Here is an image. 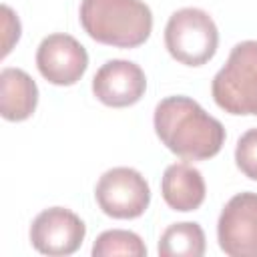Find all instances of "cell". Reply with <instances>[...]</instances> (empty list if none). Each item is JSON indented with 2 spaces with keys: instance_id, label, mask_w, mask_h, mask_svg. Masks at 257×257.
I'll use <instances>...</instances> for the list:
<instances>
[{
  "instance_id": "6",
  "label": "cell",
  "mask_w": 257,
  "mask_h": 257,
  "mask_svg": "<svg viewBox=\"0 0 257 257\" xmlns=\"http://www.w3.org/2000/svg\"><path fill=\"white\" fill-rule=\"evenodd\" d=\"M217 241L229 257H257V193L245 191L227 201L217 221Z\"/></svg>"
},
{
  "instance_id": "1",
  "label": "cell",
  "mask_w": 257,
  "mask_h": 257,
  "mask_svg": "<svg viewBox=\"0 0 257 257\" xmlns=\"http://www.w3.org/2000/svg\"><path fill=\"white\" fill-rule=\"evenodd\" d=\"M161 143L185 161L215 157L225 143V126L189 96L163 98L153 116Z\"/></svg>"
},
{
  "instance_id": "13",
  "label": "cell",
  "mask_w": 257,
  "mask_h": 257,
  "mask_svg": "<svg viewBox=\"0 0 257 257\" xmlns=\"http://www.w3.org/2000/svg\"><path fill=\"white\" fill-rule=\"evenodd\" d=\"M92 255L94 257H108V255H128V257H145L147 247L143 239L124 229H108L102 231L94 245H92Z\"/></svg>"
},
{
  "instance_id": "8",
  "label": "cell",
  "mask_w": 257,
  "mask_h": 257,
  "mask_svg": "<svg viewBox=\"0 0 257 257\" xmlns=\"http://www.w3.org/2000/svg\"><path fill=\"white\" fill-rule=\"evenodd\" d=\"M38 72L56 86L76 84L88 66L86 48L70 34L56 32L46 36L36 50Z\"/></svg>"
},
{
  "instance_id": "7",
  "label": "cell",
  "mask_w": 257,
  "mask_h": 257,
  "mask_svg": "<svg viewBox=\"0 0 257 257\" xmlns=\"http://www.w3.org/2000/svg\"><path fill=\"white\" fill-rule=\"evenodd\" d=\"M86 235L84 221L64 207H50L38 213L30 225V243L42 255L62 257L78 251Z\"/></svg>"
},
{
  "instance_id": "2",
  "label": "cell",
  "mask_w": 257,
  "mask_h": 257,
  "mask_svg": "<svg viewBox=\"0 0 257 257\" xmlns=\"http://www.w3.org/2000/svg\"><path fill=\"white\" fill-rule=\"evenodd\" d=\"M78 18L92 40L116 48H137L153 30V12L143 0H82Z\"/></svg>"
},
{
  "instance_id": "9",
  "label": "cell",
  "mask_w": 257,
  "mask_h": 257,
  "mask_svg": "<svg viewBox=\"0 0 257 257\" xmlns=\"http://www.w3.org/2000/svg\"><path fill=\"white\" fill-rule=\"evenodd\" d=\"M147 90V76L137 62L114 58L106 60L92 78L94 96L112 108L139 102Z\"/></svg>"
},
{
  "instance_id": "11",
  "label": "cell",
  "mask_w": 257,
  "mask_h": 257,
  "mask_svg": "<svg viewBox=\"0 0 257 257\" xmlns=\"http://www.w3.org/2000/svg\"><path fill=\"white\" fill-rule=\"evenodd\" d=\"M38 104V86L22 68H4L0 72V114L18 122L32 116Z\"/></svg>"
},
{
  "instance_id": "12",
  "label": "cell",
  "mask_w": 257,
  "mask_h": 257,
  "mask_svg": "<svg viewBox=\"0 0 257 257\" xmlns=\"http://www.w3.org/2000/svg\"><path fill=\"white\" fill-rule=\"evenodd\" d=\"M157 251L161 257H201L205 253V233L199 223H173L163 231Z\"/></svg>"
},
{
  "instance_id": "10",
  "label": "cell",
  "mask_w": 257,
  "mask_h": 257,
  "mask_svg": "<svg viewBox=\"0 0 257 257\" xmlns=\"http://www.w3.org/2000/svg\"><path fill=\"white\" fill-rule=\"evenodd\" d=\"M161 193L171 209L187 213L203 205L207 187L201 171H197L189 163H173L163 173Z\"/></svg>"
},
{
  "instance_id": "4",
  "label": "cell",
  "mask_w": 257,
  "mask_h": 257,
  "mask_svg": "<svg viewBox=\"0 0 257 257\" xmlns=\"http://www.w3.org/2000/svg\"><path fill=\"white\" fill-rule=\"evenodd\" d=\"M217 24L201 8H181L171 14L165 26V46L181 64L201 66L209 62L217 52Z\"/></svg>"
},
{
  "instance_id": "3",
  "label": "cell",
  "mask_w": 257,
  "mask_h": 257,
  "mask_svg": "<svg viewBox=\"0 0 257 257\" xmlns=\"http://www.w3.org/2000/svg\"><path fill=\"white\" fill-rule=\"evenodd\" d=\"M211 94L229 114L257 116V40H243L231 48L227 62L213 76Z\"/></svg>"
},
{
  "instance_id": "15",
  "label": "cell",
  "mask_w": 257,
  "mask_h": 257,
  "mask_svg": "<svg viewBox=\"0 0 257 257\" xmlns=\"http://www.w3.org/2000/svg\"><path fill=\"white\" fill-rule=\"evenodd\" d=\"M2 30H4V42H2V56H6L12 46L18 42L20 38V20L18 16L12 12L10 6H2Z\"/></svg>"
},
{
  "instance_id": "5",
  "label": "cell",
  "mask_w": 257,
  "mask_h": 257,
  "mask_svg": "<svg viewBox=\"0 0 257 257\" xmlns=\"http://www.w3.org/2000/svg\"><path fill=\"white\" fill-rule=\"evenodd\" d=\"M94 199L100 211L112 219H137L149 209L151 187L139 171L114 167L98 179Z\"/></svg>"
},
{
  "instance_id": "14",
  "label": "cell",
  "mask_w": 257,
  "mask_h": 257,
  "mask_svg": "<svg viewBox=\"0 0 257 257\" xmlns=\"http://www.w3.org/2000/svg\"><path fill=\"white\" fill-rule=\"evenodd\" d=\"M235 163L245 177L257 181V128H249L239 137L235 147Z\"/></svg>"
}]
</instances>
